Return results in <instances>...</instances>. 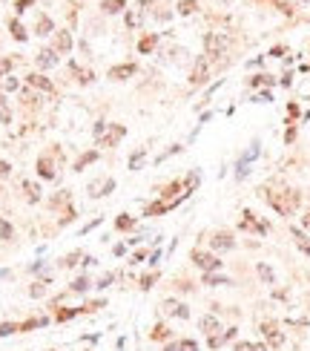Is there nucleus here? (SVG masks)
I'll use <instances>...</instances> for the list:
<instances>
[{
	"label": "nucleus",
	"instance_id": "f257e3e1",
	"mask_svg": "<svg viewBox=\"0 0 310 351\" xmlns=\"http://www.w3.org/2000/svg\"><path fill=\"white\" fill-rule=\"evenodd\" d=\"M270 205H273L281 216H290V213L296 210V205H299V196H296L293 190H284V193H279V196H270Z\"/></svg>",
	"mask_w": 310,
	"mask_h": 351
},
{
	"label": "nucleus",
	"instance_id": "f03ea898",
	"mask_svg": "<svg viewBox=\"0 0 310 351\" xmlns=\"http://www.w3.org/2000/svg\"><path fill=\"white\" fill-rule=\"evenodd\" d=\"M227 44H230V41H227V35H221V32H210V35L204 37V46H207L210 58H221Z\"/></svg>",
	"mask_w": 310,
	"mask_h": 351
},
{
	"label": "nucleus",
	"instance_id": "7ed1b4c3",
	"mask_svg": "<svg viewBox=\"0 0 310 351\" xmlns=\"http://www.w3.org/2000/svg\"><path fill=\"white\" fill-rule=\"evenodd\" d=\"M259 153H261V144H259V141H253L250 150H247V153L238 159V164H236V179H238V182H241V179L250 173V161H253V159H259Z\"/></svg>",
	"mask_w": 310,
	"mask_h": 351
},
{
	"label": "nucleus",
	"instance_id": "20e7f679",
	"mask_svg": "<svg viewBox=\"0 0 310 351\" xmlns=\"http://www.w3.org/2000/svg\"><path fill=\"white\" fill-rule=\"evenodd\" d=\"M193 262L201 268V271H207V274H213V271H218L221 268V262H218L213 254H204V250H193Z\"/></svg>",
	"mask_w": 310,
	"mask_h": 351
},
{
	"label": "nucleus",
	"instance_id": "39448f33",
	"mask_svg": "<svg viewBox=\"0 0 310 351\" xmlns=\"http://www.w3.org/2000/svg\"><path fill=\"white\" fill-rule=\"evenodd\" d=\"M115 190V182L112 179H95V182H89V196L98 199V196H107V193Z\"/></svg>",
	"mask_w": 310,
	"mask_h": 351
},
{
	"label": "nucleus",
	"instance_id": "423d86ee",
	"mask_svg": "<svg viewBox=\"0 0 310 351\" xmlns=\"http://www.w3.org/2000/svg\"><path fill=\"white\" fill-rule=\"evenodd\" d=\"M135 75V64H121V66H112L109 69V78L112 81H127Z\"/></svg>",
	"mask_w": 310,
	"mask_h": 351
},
{
	"label": "nucleus",
	"instance_id": "0eeeda50",
	"mask_svg": "<svg viewBox=\"0 0 310 351\" xmlns=\"http://www.w3.org/2000/svg\"><path fill=\"white\" fill-rule=\"evenodd\" d=\"M164 314H170V317H181V320H187V317H190V311H187V305H181V302H175V300H167V302H164Z\"/></svg>",
	"mask_w": 310,
	"mask_h": 351
},
{
	"label": "nucleus",
	"instance_id": "6e6552de",
	"mask_svg": "<svg viewBox=\"0 0 310 351\" xmlns=\"http://www.w3.org/2000/svg\"><path fill=\"white\" fill-rule=\"evenodd\" d=\"M261 331H264V337H267L273 345H281V343H284V337H281V331L276 328V322H264V325H261Z\"/></svg>",
	"mask_w": 310,
	"mask_h": 351
},
{
	"label": "nucleus",
	"instance_id": "1a4fd4ad",
	"mask_svg": "<svg viewBox=\"0 0 310 351\" xmlns=\"http://www.w3.org/2000/svg\"><path fill=\"white\" fill-rule=\"evenodd\" d=\"M210 245H213L216 250H230L233 245H236V242H233V236H230V233H216Z\"/></svg>",
	"mask_w": 310,
	"mask_h": 351
},
{
	"label": "nucleus",
	"instance_id": "9d476101",
	"mask_svg": "<svg viewBox=\"0 0 310 351\" xmlns=\"http://www.w3.org/2000/svg\"><path fill=\"white\" fill-rule=\"evenodd\" d=\"M55 64H58V55L52 49H44L37 55V66H40V69H49V66H55Z\"/></svg>",
	"mask_w": 310,
	"mask_h": 351
},
{
	"label": "nucleus",
	"instance_id": "9b49d317",
	"mask_svg": "<svg viewBox=\"0 0 310 351\" xmlns=\"http://www.w3.org/2000/svg\"><path fill=\"white\" fill-rule=\"evenodd\" d=\"M121 139H123V127H118V124H115V127H112V130L107 132V135H104L101 141H104V144H109V147H115Z\"/></svg>",
	"mask_w": 310,
	"mask_h": 351
},
{
	"label": "nucleus",
	"instance_id": "f8f14e48",
	"mask_svg": "<svg viewBox=\"0 0 310 351\" xmlns=\"http://www.w3.org/2000/svg\"><path fill=\"white\" fill-rule=\"evenodd\" d=\"M207 81V61H198L193 69V84H204Z\"/></svg>",
	"mask_w": 310,
	"mask_h": 351
},
{
	"label": "nucleus",
	"instance_id": "ddd939ff",
	"mask_svg": "<svg viewBox=\"0 0 310 351\" xmlns=\"http://www.w3.org/2000/svg\"><path fill=\"white\" fill-rule=\"evenodd\" d=\"M164 351H198V345L193 340H181V343H170Z\"/></svg>",
	"mask_w": 310,
	"mask_h": 351
},
{
	"label": "nucleus",
	"instance_id": "4468645a",
	"mask_svg": "<svg viewBox=\"0 0 310 351\" xmlns=\"http://www.w3.org/2000/svg\"><path fill=\"white\" fill-rule=\"evenodd\" d=\"M55 46H58V52H69L72 49V37H69V32H58V41H55Z\"/></svg>",
	"mask_w": 310,
	"mask_h": 351
},
{
	"label": "nucleus",
	"instance_id": "2eb2a0df",
	"mask_svg": "<svg viewBox=\"0 0 310 351\" xmlns=\"http://www.w3.org/2000/svg\"><path fill=\"white\" fill-rule=\"evenodd\" d=\"M256 271H259V277H261V279H264V285H273V282H276V274L270 271V268H267L264 262L256 265Z\"/></svg>",
	"mask_w": 310,
	"mask_h": 351
},
{
	"label": "nucleus",
	"instance_id": "dca6fc26",
	"mask_svg": "<svg viewBox=\"0 0 310 351\" xmlns=\"http://www.w3.org/2000/svg\"><path fill=\"white\" fill-rule=\"evenodd\" d=\"M104 12H107V15H118V12H121L123 9V0H104Z\"/></svg>",
	"mask_w": 310,
	"mask_h": 351
},
{
	"label": "nucleus",
	"instance_id": "f3484780",
	"mask_svg": "<svg viewBox=\"0 0 310 351\" xmlns=\"http://www.w3.org/2000/svg\"><path fill=\"white\" fill-rule=\"evenodd\" d=\"M37 173L44 176V179H52V176H55V170H52V161H49V159H40V161H37Z\"/></svg>",
	"mask_w": 310,
	"mask_h": 351
},
{
	"label": "nucleus",
	"instance_id": "a211bd4d",
	"mask_svg": "<svg viewBox=\"0 0 310 351\" xmlns=\"http://www.w3.org/2000/svg\"><path fill=\"white\" fill-rule=\"evenodd\" d=\"M293 239H296V245H299V248H302L304 254H310V239L302 233V230H296V227H293Z\"/></svg>",
	"mask_w": 310,
	"mask_h": 351
},
{
	"label": "nucleus",
	"instance_id": "6ab92c4d",
	"mask_svg": "<svg viewBox=\"0 0 310 351\" xmlns=\"http://www.w3.org/2000/svg\"><path fill=\"white\" fill-rule=\"evenodd\" d=\"M35 29H37V35H49V32H52V21H49L46 15H40V17H37V26H35Z\"/></svg>",
	"mask_w": 310,
	"mask_h": 351
},
{
	"label": "nucleus",
	"instance_id": "aec40b11",
	"mask_svg": "<svg viewBox=\"0 0 310 351\" xmlns=\"http://www.w3.org/2000/svg\"><path fill=\"white\" fill-rule=\"evenodd\" d=\"M201 328H204V334H216V331H218V320H216V317H204Z\"/></svg>",
	"mask_w": 310,
	"mask_h": 351
},
{
	"label": "nucleus",
	"instance_id": "412c9836",
	"mask_svg": "<svg viewBox=\"0 0 310 351\" xmlns=\"http://www.w3.org/2000/svg\"><path fill=\"white\" fill-rule=\"evenodd\" d=\"M204 282H207V285H230V279H227V277H213V274H207Z\"/></svg>",
	"mask_w": 310,
	"mask_h": 351
},
{
	"label": "nucleus",
	"instance_id": "4be33fe9",
	"mask_svg": "<svg viewBox=\"0 0 310 351\" xmlns=\"http://www.w3.org/2000/svg\"><path fill=\"white\" fill-rule=\"evenodd\" d=\"M178 12H181V15H193V12H195V0H181Z\"/></svg>",
	"mask_w": 310,
	"mask_h": 351
},
{
	"label": "nucleus",
	"instance_id": "5701e85b",
	"mask_svg": "<svg viewBox=\"0 0 310 351\" xmlns=\"http://www.w3.org/2000/svg\"><path fill=\"white\" fill-rule=\"evenodd\" d=\"M29 81H32V84H35V87L46 89V92H49V89H52V84H49V81H46V78H40V75H29Z\"/></svg>",
	"mask_w": 310,
	"mask_h": 351
},
{
	"label": "nucleus",
	"instance_id": "b1692460",
	"mask_svg": "<svg viewBox=\"0 0 310 351\" xmlns=\"http://www.w3.org/2000/svg\"><path fill=\"white\" fill-rule=\"evenodd\" d=\"M155 44H158V35H152V37H144V41H141V46H138V49H141V52H150V49H152V46H155Z\"/></svg>",
	"mask_w": 310,
	"mask_h": 351
},
{
	"label": "nucleus",
	"instance_id": "393cba45",
	"mask_svg": "<svg viewBox=\"0 0 310 351\" xmlns=\"http://www.w3.org/2000/svg\"><path fill=\"white\" fill-rule=\"evenodd\" d=\"M236 351H267L264 345H256V343H238Z\"/></svg>",
	"mask_w": 310,
	"mask_h": 351
},
{
	"label": "nucleus",
	"instance_id": "a878e982",
	"mask_svg": "<svg viewBox=\"0 0 310 351\" xmlns=\"http://www.w3.org/2000/svg\"><path fill=\"white\" fill-rule=\"evenodd\" d=\"M141 161H144V147H141V150H138V153L130 159V167H132V170H138V167H141Z\"/></svg>",
	"mask_w": 310,
	"mask_h": 351
},
{
	"label": "nucleus",
	"instance_id": "bb28decb",
	"mask_svg": "<svg viewBox=\"0 0 310 351\" xmlns=\"http://www.w3.org/2000/svg\"><path fill=\"white\" fill-rule=\"evenodd\" d=\"M87 288H89V279L87 277H80V279H75V282H72V291H87Z\"/></svg>",
	"mask_w": 310,
	"mask_h": 351
},
{
	"label": "nucleus",
	"instance_id": "cd10ccee",
	"mask_svg": "<svg viewBox=\"0 0 310 351\" xmlns=\"http://www.w3.org/2000/svg\"><path fill=\"white\" fill-rule=\"evenodd\" d=\"M132 225H135V222H132V219H130V216H127V213H123L121 219H118V230H130V227H132Z\"/></svg>",
	"mask_w": 310,
	"mask_h": 351
},
{
	"label": "nucleus",
	"instance_id": "c85d7f7f",
	"mask_svg": "<svg viewBox=\"0 0 310 351\" xmlns=\"http://www.w3.org/2000/svg\"><path fill=\"white\" fill-rule=\"evenodd\" d=\"M12 35H15L17 37V41H26V32H23V26H20V23H12Z\"/></svg>",
	"mask_w": 310,
	"mask_h": 351
},
{
	"label": "nucleus",
	"instance_id": "c756f323",
	"mask_svg": "<svg viewBox=\"0 0 310 351\" xmlns=\"http://www.w3.org/2000/svg\"><path fill=\"white\" fill-rule=\"evenodd\" d=\"M89 161H95V153H87V155H84V159L75 164V170H84V164H89Z\"/></svg>",
	"mask_w": 310,
	"mask_h": 351
},
{
	"label": "nucleus",
	"instance_id": "7c9ffc66",
	"mask_svg": "<svg viewBox=\"0 0 310 351\" xmlns=\"http://www.w3.org/2000/svg\"><path fill=\"white\" fill-rule=\"evenodd\" d=\"M0 118H3L6 124H9V118H12V115H9V107H6V101H3V98H0Z\"/></svg>",
	"mask_w": 310,
	"mask_h": 351
},
{
	"label": "nucleus",
	"instance_id": "2f4dec72",
	"mask_svg": "<svg viewBox=\"0 0 310 351\" xmlns=\"http://www.w3.org/2000/svg\"><path fill=\"white\" fill-rule=\"evenodd\" d=\"M167 334H170V331H167L164 325H155V331H152V337H155V340H164Z\"/></svg>",
	"mask_w": 310,
	"mask_h": 351
},
{
	"label": "nucleus",
	"instance_id": "473e14b6",
	"mask_svg": "<svg viewBox=\"0 0 310 351\" xmlns=\"http://www.w3.org/2000/svg\"><path fill=\"white\" fill-rule=\"evenodd\" d=\"M9 69H12V58H3L0 61V75H6Z\"/></svg>",
	"mask_w": 310,
	"mask_h": 351
},
{
	"label": "nucleus",
	"instance_id": "72a5a7b5",
	"mask_svg": "<svg viewBox=\"0 0 310 351\" xmlns=\"http://www.w3.org/2000/svg\"><path fill=\"white\" fill-rule=\"evenodd\" d=\"M0 236H3V239H9V236H12V227H9L6 222H0Z\"/></svg>",
	"mask_w": 310,
	"mask_h": 351
},
{
	"label": "nucleus",
	"instance_id": "f704fd0d",
	"mask_svg": "<svg viewBox=\"0 0 310 351\" xmlns=\"http://www.w3.org/2000/svg\"><path fill=\"white\" fill-rule=\"evenodd\" d=\"M256 101H259V104H267V101H273V95H270V92H259V95H256Z\"/></svg>",
	"mask_w": 310,
	"mask_h": 351
},
{
	"label": "nucleus",
	"instance_id": "c9c22d12",
	"mask_svg": "<svg viewBox=\"0 0 310 351\" xmlns=\"http://www.w3.org/2000/svg\"><path fill=\"white\" fill-rule=\"evenodd\" d=\"M23 187L29 190V199H37V187H35V184H29V182H26V184H23Z\"/></svg>",
	"mask_w": 310,
	"mask_h": 351
},
{
	"label": "nucleus",
	"instance_id": "e433bc0d",
	"mask_svg": "<svg viewBox=\"0 0 310 351\" xmlns=\"http://www.w3.org/2000/svg\"><path fill=\"white\" fill-rule=\"evenodd\" d=\"M12 331H17V328H15V325H9V322H6V325H0V334H3V337L12 334Z\"/></svg>",
	"mask_w": 310,
	"mask_h": 351
},
{
	"label": "nucleus",
	"instance_id": "4c0bfd02",
	"mask_svg": "<svg viewBox=\"0 0 310 351\" xmlns=\"http://www.w3.org/2000/svg\"><path fill=\"white\" fill-rule=\"evenodd\" d=\"M304 227H310V213H307V216H304Z\"/></svg>",
	"mask_w": 310,
	"mask_h": 351
},
{
	"label": "nucleus",
	"instance_id": "58836bf2",
	"mask_svg": "<svg viewBox=\"0 0 310 351\" xmlns=\"http://www.w3.org/2000/svg\"><path fill=\"white\" fill-rule=\"evenodd\" d=\"M224 3H227V0H224Z\"/></svg>",
	"mask_w": 310,
	"mask_h": 351
}]
</instances>
